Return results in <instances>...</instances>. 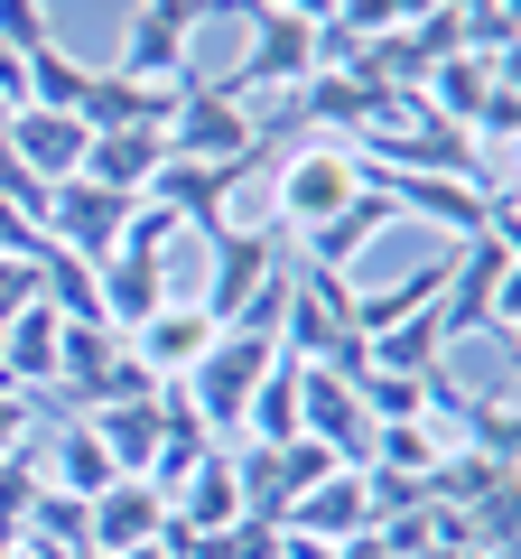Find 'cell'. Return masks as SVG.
Segmentation results:
<instances>
[{
  "label": "cell",
  "instance_id": "6da1fadb",
  "mask_svg": "<svg viewBox=\"0 0 521 559\" xmlns=\"http://www.w3.org/2000/svg\"><path fill=\"white\" fill-rule=\"evenodd\" d=\"M438 336H521V242L512 234H465L447 252V289H438Z\"/></svg>",
  "mask_w": 521,
  "mask_h": 559
},
{
  "label": "cell",
  "instance_id": "7a4b0ae2",
  "mask_svg": "<svg viewBox=\"0 0 521 559\" xmlns=\"http://www.w3.org/2000/svg\"><path fill=\"white\" fill-rule=\"evenodd\" d=\"M354 197H363V159H354V140L307 131L299 150H289V168H280V234H317V224H326V215H344Z\"/></svg>",
  "mask_w": 521,
  "mask_h": 559
},
{
  "label": "cell",
  "instance_id": "3957f363",
  "mask_svg": "<svg viewBox=\"0 0 521 559\" xmlns=\"http://www.w3.org/2000/svg\"><path fill=\"white\" fill-rule=\"evenodd\" d=\"M159 140H168V159H178V168H233V159H252L260 121H252V103H233L223 84H186V94L168 103Z\"/></svg>",
  "mask_w": 521,
  "mask_h": 559
},
{
  "label": "cell",
  "instance_id": "277c9868",
  "mask_svg": "<svg viewBox=\"0 0 521 559\" xmlns=\"http://www.w3.org/2000/svg\"><path fill=\"white\" fill-rule=\"evenodd\" d=\"M205 242V318L215 326H233L242 308H252V289L270 271H280V261H299V242L280 234V224H270V234H260V224H215V234H196Z\"/></svg>",
  "mask_w": 521,
  "mask_h": 559
},
{
  "label": "cell",
  "instance_id": "5b68a950",
  "mask_svg": "<svg viewBox=\"0 0 521 559\" xmlns=\"http://www.w3.org/2000/svg\"><path fill=\"white\" fill-rule=\"evenodd\" d=\"M280 364V336H252V326H223L215 345H205V364L178 382L186 401H196L205 429H242V401L260 392V373Z\"/></svg>",
  "mask_w": 521,
  "mask_h": 559
},
{
  "label": "cell",
  "instance_id": "8992f818",
  "mask_svg": "<svg viewBox=\"0 0 521 559\" xmlns=\"http://www.w3.org/2000/svg\"><path fill=\"white\" fill-rule=\"evenodd\" d=\"M94 289H102V326H112V336H131L141 318H159V308L178 299V271H168V252L112 242V252L94 261Z\"/></svg>",
  "mask_w": 521,
  "mask_h": 559
},
{
  "label": "cell",
  "instance_id": "52a82bcc",
  "mask_svg": "<svg viewBox=\"0 0 521 559\" xmlns=\"http://www.w3.org/2000/svg\"><path fill=\"white\" fill-rule=\"evenodd\" d=\"M280 532L289 540H317V550L363 540V532H373V476H363V466H336L326 485H307V495L280 513Z\"/></svg>",
  "mask_w": 521,
  "mask_h": 559
},
{
  "label": "cell",
  "instance_id": "ba28073f",
  "mask_svg": "<svg viewBox=\"0 0 521 559\" xmlns=\"http://www.w3.org/2000/svg\"><path fill=\"white\" fill-rule=\"evenodd\" d=\"M215 336H223V326L205 318L196 299H168L159 318H141V326H131L121 345H131V364H141L149 382H186V373L205 364V345H215Z\"/></svg>",
  "mask_w": 521,
  "mask_h": 559
},
{
  "label": "cell",
  "instance_id": "9c48e42d",
  "mask_svg": "<svg viewBox=\"0 0 521 559\" xmlns=\"http://www.w3.org/2000/svg\"><path fill=\"white\" fill-rule=\"evenodd\" d=\"M0 140H10V159H20L38 187H65V178H84V140L94 131H84L75 112H57V103H20Z\"/></svg>",
  "mask_w": 521,
  "mask_h": 559
},
{
  "label": "cell",
  "instance_id": "30bf717a",
  "mask_svg": "<svg viewBox=\"0 0 521 559\" xmlns=\"http://www.w3.org/2000/svg\"><path fill=\"white\" fill-rule=\"evenodd\" d=\"M121 224H131V197H112V187H94V178H65L57 197H47V242H57V252L102 261L121 242Z\"/></svg>",
  "mask_w": 521,
  "mask_h": 559
},
{
  "label": "cell",
  "instance_id": "8fae6325",
  "mask_svg": "<svg viewBox=\"0 0 521 559\" xmlns=\"http://www.w3.org/2000/svg\"><path fill=\"white\" fill-rule=\"evenodd\" d=\"M168 532V495L149 476H121V485H102L94 503H84V550H141V540H159Z\"/></svg>",
  "mask_w": 521,
  "mask_h": 559
},
{
  "label": "cell",
  "instance_id": "7c38bea8",
  "mask_svg": "<svg viewBox=\"0 0 521 559\" xmlns=\"http://www.w3.org/2000/svg\"><path fill=\"white\" fill-rule=\"evenodd\" d=\"M391 224H410V215H401V205H391V197H381L373 178H363V197L344 205V215H326L317 234H307V252H299V261H307V271H336V280H344V271H354V261L373 252L381 234H391Z\"/></svg>",
  "mask_w": 521,
  "mask_h": 559
},
{
  "label": "cell",
  "instance_id": "4fadbf2b",
  "mask_svg": "<svg viewBox=\"0 0 521 559\" xmlns=\"http://www.w3.org/2000/svg\"><path fill=\"white\" fill-rule=\"evenodd\" d=\"M168 522H178V532H196V540H223V532L242 522V466L205 448V457L178 476V495H168Z\"/></svg>",
  "mask_w": 521,
  "mask_h": 559
},
{
  "label": "cell",
  "instance_id": "5bb4252c",
  "mask_svg": "<svg viewBox=\"0 0 521 559\" xmlns=\"http://www.w3.org/2000/svg\"><path fill=\"white\" fill-rule=\"evenodd\" d=\"M94 439L112 448V466L121 476H149V457H159V439H168V419H159V392H121V401H94Z\"/></svg>",
  "mask_w": 521,
  "mask_h": 559
},
{
  "label": "cell",
  "instance_id": "9a60e30c",
  "mask_svg": "<svg viewBox=\"0 0 521 559\" xmlns=\"http://www.w3.org/2000/svg\"><path fill=\"white\" fill-rule=\"evenodd\" d=\"M159 168H168V140L159 131H94V140H84V178L112 187V197H131V205L149 197Z\"/></svg>",
  "mask_w": 521,
  "mask_h": 559
},
{
  "label": "cell",
  "instance_id": "2e32d148",
  "mask_svg": "<svg viewBox=\"0 0 521 559\" xmlns=\"http://www.w3.org/2000/svg\"><path fill=\"white\" fill-rule=\"evenodd\" d=\"M38 485H57V495H75V503H94L102 485H121V466H112V448L94 439V419H65L57 439H47V466H38Z\"/></svg>",
  "mask_w": 521,
  "mask_h": 559
},
{
  "label": "cell",
  "instance_id": "e0dca14e",
  "mask_svg": "<svg viewBox=\"0 0 521 559\" xmlns=\"http://www.w3.org/2000/svg\"><path fill=\"white\" fill-rule=\"evenodd\" d=\"M242 439H252V448H289V439H299V364H289V355L260 373L252 401H242Z\"/></svg>",
  "mask_w": 521,
  "mask_h": 559
},
{
  "label": "cell",
  "instance_id": "ac0fdd59",
  "mask_svg": "<svg viewBox=\"0 0 521 559\" xmlns=\"http://www.w3.org/2000/svg\"><path fill=\"white\" fill-rule=\"evenodd\" d=\"M84 84H94V66H75L65 47H38V57H28V103H57V112H75Z\"/></svg>",
  "mask_w": 521,
  "mask_h": 559
},
{
  "label": "cell",
  "instance_id": "d6986e66",
  "mask_svg": "<svg viewBox=\"0 0 521 559\" xmlns=\"http://www.w3.org/2000/svg\"><path fill=\"white\" fill-rule=\"evenodd\" d=\"M0 47H10V57H38V47H57V28H47V0H0Z\"/></svg>",
  "mask_w": 521,
  "mask_h": 559
},
{
  "label": "cell",
  "instance_id": "ffe728a7",
  "mask_svg": "<svg viewBox=\"0 0 521 559\" xmlns=\"http://www.w3.org/2000/svg\"><path fill=\"white\" fill-rule=\"evenodd\" d=\"M28 439H38V401L0 382V457H28Z\"/></svg>",
  "mask_w": 521,
  "mask_h": 559
},
{
  "label": "cell",
  "instance_id": "44dd1931",
  "mask_svg": "<svg viewBox=\"0 0 521 559\" xmlns=\"http://www.w3.org/2000/svg\"><path fill=\"white\" fill-rule=\"evenodd\" d=\"M447 20H465V28H484V20H512V0H438Z\"/></svg>",
  "mask_w": 521,
  "mask_h": 559
},
{
  "label": "cell",
  "instance_id": "7402d4cb",
  "mask_svg": "<svg viewBox=\"0 0 521 559\" xmlns=\"http://www.w3.org/2000/svg\"><path fill=\"white\" fill-rule=\"evenodd\" d=\"M0 103H10V112L28 103V57H10V47H0Z\"/></svg>",
  "mask_w": 521,
  "mask_h": 559
},
{
  "label": "cell",
  "instance_id": "603a6c76",
  "mask_svg": "<svg viewBox=\"0 0 521 559\" xmlns=\"http://www.w3.org/2000/svg\"><path fill=\"white\" fill-rule=\"evenodd\" d=\"M0 559H47V550H28V540H10V550H0Z\"/></svg>",
  "mask_w": 521,
  "mask_h": 559
},
{
  "label": "cell",
  "instance_id": "cb8c5ba5",
  "mask_svg": "<svg viewBox=\"0 0 521 559\" xmlns=\"http://www.w3.org/2000/svg\"><path fill=\"white\" fill-rule=\"evenodd\" d=\"M475 559H512V550H475Z\"/></svg>",
  "mask_w": 521,
  "mask_h": 559
}]
</instances>
